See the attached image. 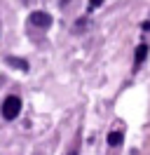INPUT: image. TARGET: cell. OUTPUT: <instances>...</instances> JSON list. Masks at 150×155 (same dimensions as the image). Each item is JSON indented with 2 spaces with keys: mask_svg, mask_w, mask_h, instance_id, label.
Here are the masks:
<instances>
[{
  "mask_svg": "<svg viewBox=\"0 0 150 155\" xmlns=\"http://www.w3.org/2000/svg\"><path fill=\"white\" fill-rule=\"evenodd\" d=\"M0 113H2V117H5L7 122L17 120L19 113H21V99H19L17 94H9V97L2 101V108H0Z\"/></svg>",
  "mask_w": 150,
  "mask_h": 155,
  "instance_id": "1",
  "label": "cell"
},
{
  "mask_svg": "<svg viewBox=\"0 0 150 155\" xmlns=\"http://www.w3.org/2000/svg\"><path fill=\"white\" fill-rule=\"evenodd\" d=\"M28 21H31V26H35V28H49V26H52V17L42 10L33 12V14L28 17Z\"/></svg>",
  "mask_w": 150,
  "mask_h": 155,
  "instance_id": "2",
  "label": "cell"
},
{
  "mask_svg": "<svg viewBox=\"0 0 150 155\" xmlns=\"http://www.w3.org/2000/svg\"><path fill=\"white\" fill-rule=\"evenodd\" d=\"M5 64L12 68H17V71H24V73H28V61L26 59H19V57H5Z\"/></svg>",
  "mask_w": 150,
  "mask_h": 155,
  "instance_id": "3",
  "label": "cell"
},
{
  "mask_svg": "<svg viewBox=\"0 0 150 155\" xmlns=\"http://www.w3.org/2000/svg\"><path fill=\"white\" fill-rule=\"evenodd\" d=\"M145 59H148V45H139V47H136V54H134V71H136Z\"/></svg>",
  "mask_w": 150,
  "mask_h": 155,
  "instance_id": "4",
  "label": "cell"
},
{
  "mask_svg": "<svg viewBox=\"0 0 150 155\" xmlns=\"http://www.w3.org/2000/svg\"><path fill=\"white\" fill-rule=\"evenodd\" d=\"M122 139H124V136H122V132H117V129H115V132H110V134H108V146H120Z\"/></svg>",
  "mask_w": 150,
  "mask_h": 155,
  "instance_id": "5",
  "label": "cell"
},
{
  "mask_svg": "<svg viewBox=\"0 0 150 155\" xmlns=\"http://www.w3.org/2000/svg\"><path fill=\"white\" fill-rule=\"evenodd\" d=\"M103 0H89V10H96V7H101Z\"/></svg>",
  "mask_w": 150,
  "mask_h": 155,
  "instance_id": "6",
  "label": "cell"
},
{
  "mask_svg": "<svg viewBox=\"0 0 150 155\" xmlns=\"http://www.w3.org/2000/svg\"><path fill=\"white\" fill-rule=\"evenodd\" d=\"M82 26H87V19H84V17H82V19H77V21H75V28H82Z\"/></svg>",
  "mask_w": 150,
  "mask_h": 155,
  "instance_id": "7",
  "label": "cell"
},
{
  "mask_svg": "<svg viewBox=\"0 0 150 155\" xmlns=\"http://www.w3.org/2000/svg\"><path fill=\"white\" fill-rule=\"evenodd\" d=\"M77 150H80V148L75 146V148H73V150H70V153H68V155H77Z\"/></svg>",
  "mask_w": 150,
  "mask_h": 155,
  "instance_id": "8",
  "label": "cell"
}]
</instances>
